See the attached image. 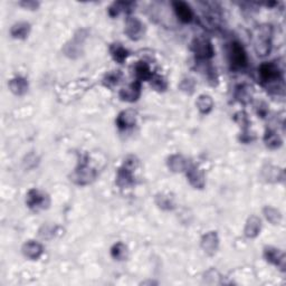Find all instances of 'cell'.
Wrapping results in <instances>:
<instances>
[{"label": "cell", "instance_id": "obj_31", "mask_svg": "<svg viewBox=\"0 0 286 286\" xmlns=\"http://www.w3.org/2000/svg\"><path fill=\"white\" fill-rule=\"evenodd\" d=\"M251 90L252 89H250L246 85H240L237 91H236V96H237V98H239L240 101L245 102L246 99H248V97L251 96Z\"/></svg>", "mask_w": 286, "mask_h": 286}, {"label": "cell", "instance_id": "obj_11", "mask_svg": "<svg viewBox=\"0 0 286 286\" xmlns=\"http://www.w3.org/2000/svg\"><path fill=\"white\" fill-rule=\"evenodd\" d=\"M200 245L206 254L214 255L219 246V238L216 231H209L202 236Z\"/></svg>", "mask_w": 286, "mask_h": 286}, {"label": "cell", "instance_id": "obj_5", "mask_svg": "<svg viewBox=\"0 0 286 286\" xmlns=\"http://www.w3.org/2000/svg\"><path fill=\"white\" fill-rule=\"evenodd\" d=\"M258 75L263 84H273L282 81V69L274 62H269L259 66Z\"/></svg>", "mask_w": 286, "mask_h": 286}, {"label": "cell", "instance_id": "obj_19", "mask_svg": "<svg viewBox=\"0 0 286 286\" xmlns=\"http://www.w3.org/2000/svg\"><path fill=\"white\" fill-rule=\"evenodd\" d=\"M9 89L15 95H24L28 91V82L22 76L14 77L9 82Z\"/></svg>", "mask_w": 286, "mask_h": 286}, {"label": "cell", "instance_id": "obj_2", "mask_svg": "<svg viewBox=\"0 0 286 286\" xmlns=\"http://www.w3.org/2000/svg\"><path fill=\"white\" fill-rule=\"evenodd\" d=\"M97 175L98 172L96 168L93 165L90 157L86 156L83 158V161L78 163L72 175H70V180L76 185L86 186L96 179Z\"/></svg>", "mask_w": 286, "mask_h": 286}, {"label": "cell", "instance_id": "obj_23", "mask_svg": "<svg viewBox=\"0 0 286 286\" xmlns=\"http://www.w3.org/2000/svg\"><path fill=\"white\" fill-rule=\"evenodd\" d=\"M110 52H111L112 57H113V60L115 62H118L119 64L124 63V61L127 60V57L128 55V52L122 46L121 44L111 45Z\"/></svg>", "mask_w": 286, "mask_h": 286}, {"label": "cell", "instance_id": "obj_28", "mask_svg": "<svg viewBox=\"0 0 286 286\" xmlns=\"http://www.w3.org/2000/svg\"><path fill=\"white\" fill-rule=\"evenodd\" d=\"M111 255L114 259L124 260L127 257V248L123 243H117L111 248Z\"/></svg>", "mask_w": 286, "mask_h": 286}, {"label": "cell", "instance_id": "obj_33", "mask_svg": "<svg viewBox=\"0 0 286 286\" xmlns=\"http://www.w3.org/2000/svg\"><path fill=\"white\" fill-rule=\"evenodd\" d=\"M180 88L182 91H185V92L191 93L193 92V89H194V82L193 80H191V78H185V80L181 82Z\"/></svg>", "mask_w": 286, "mask_h": 286}, {"label": "cell", "instance_id": "obj_7", "mask_svg": "<svg viewBox=\"0 0 286 286\" xmlns=\"http://www.w3.org/2000/svg\"><path fill=\"white\" fill-rule=\"evenodd\" d=\"M229 62L231 68L243 69L247 66V54L243 45L238 41H233L229 47Z\"/></svg>", "mask_w": 286, "mask_h": 286}, {"label": "cell", "instance_id": "obj_24", "mask_svg": "<svg viewBox=\"0 0 286 286\" xmlns=\"http://www.w3.org/2000/svg\"><path fill=\"white\" fill-rule=\"evenodd\" d=\"M196 104H197L198 110L200 111L202 114H208L209 112L213 110L214 101H213V98H211V96H209V95L202 94L197 98Z\"/></svg>", "mask_w": 286, "mask_h": 286}, {"label": "cell", "instance_id": "obj_8", "mask_svg": "<svg viewBox=\"0 0 286 286\" xmlns=\"http://www.w3.org/2000/svg\"><path fill=\"white\" fill-rule=\"evenodd\" d=\"M26 204L31 209L35 211H39L46 209L51 205V200L46 193L41 192L38 189H31L27 192Z\"/></svg>", "mask_w": 286, "mask_h": 286}, {"label": "cell", "instance_id": "obj_10", "mask_svg": "<svg viewBox=\"0 0 286 286\" xmlns=\"http://www.w3.org/2000/svg\"><path fill=\"white\" fill-rule=\"evenodd\" d=\"M264 256L267 262L275 265V266L281 268L282 271H284L286 259L283 251H281L279 248L275 247H266L264 251Z\"/></svg>", "mask_w": 286, "mask_h": 286}, {"label": "cell", "instance_id": "obj_34", "mask_svg": "<svg viewBox=\"0 0 286 286\" xmlns=\"http://www.w3.org/2000/svg\"><path fill=\"white\" fill-rule=\"evenodd\" d=\"M20 6L27 8V9L35 10V9H37V8H38L39 2L32 1V0H27V1H22V2H20Z\"/></svg>", "mask_w": 286, "mask_h": 286}, {"label": "cell", "instance_id": "obj_26", "mask_svg": "<svg viewBox=\"0 0 286 286\" xmlns=\"http://www.w3.org/2000/svg\"><path fill=\"white\" fill-rule=\"evenodd\" d=\"M264 141L269 149H277L282 146V140L280 135L276 132L271 130L266 132V134L264 136Z\"/></svg>", "mask_w": 286, "mask_h": 286}, {"label": "cell", "instance_id": "obj_21", "mask_svg": "<svg viewBox=\"0 0 286 286\" xmlns=\"http://www.w3.org/2000/svg\"><path fill=\"white\" fill-rule=\"evenodd\" d=\"M168 167L173 172H181L187 169L188 163L182 156L173 155L168 159Z\"/></svg>", "mask_w": 286, "mask_h": 286}, {"label": "cell", "instance_id": "obj_14", "mask_svg": "<svg viewBox=\"0 0 286 286\" xmlns=\"http://www.w3.org/2000/svg\"><path fill=\"white\" fill-rule=\"evenodd\" d=\"M120 97L127 102H135L141 95V83L136 81L120 91Z\"/></svg>", "mask_w": 286, "mask_h": 286}, {"label": "cell", "instance_id": "obj_9", "mask_svg": "<svg viewBox=\"0 0 286 286\" xmlns=\"http://www.w3.org/2000/svg\"><path fill=\"white\" fill-rule=\"evenodd\" d=\"M124 32L132 40H139L144 35V25L135 17H128L126 23Z\"/></svg>", "mask_w": 286, "mask_h": 286}, {"label": "cell", "instance_id": "obj_30", "mask_svg": "<svg viewBox=\"0 0 286 286\" xmlns=\"http://www.w3.org/2000/svg\"><path fill=\"white\" fill-rule=\"evenodd\" d=\"M157 204H158L160 208L162 209H171L173 206L172 199L169 196H164V194H159V196L157 197Z\"/></svg>", "mask_w": 286, "mask_h": 286}, {"label": "cell", "instance_id": "obj_15", "mask_svg": "<svg viewBox=\"0 0 286 286\" xmlns=\"http://www.w3.org/2000/svg\"><path fill=\"white\" fill-rule=\"evenodd\" d=\"M136 117L135 112L132 110H127L121 112L117 118V126L120 130H127L128 127L135 126Z\"/></svg>", "mask_w": 286, "mask_h": 286}, {"label": "cell", "instance_id": "obj_13", "mask_svg": "<svg viewBox=\"0 0 286 286\" xmlns=\"http://www.w3.org/2000/svg\"><path fill=\"white\" fill-rule=\"evenodd\" d=\"M172 6L173 9H175L177 17L180 22L185 24L191 22L193 18V12L188 3H186L184 1H175L172 2Z\"/></svg>", "mask_w": 286, "mask_h": 286}, {"label": "cell", "instance_id": "obj_1", "mask_svg": "<svg viewBox=\"0 0 286 286\" xmlns=\"http://www.w3.org/2000/svg\"><path fill=\"white\" fill-rule=\"evenodd\" d=\"M273 28L271 25H260L253 32V43L258 56H266L272 48Z\"/></svg>", "mask_w": 286, "mask_h": 286}, {"label": "cell", "instance_id": "obj_20", "mask_svg": "<svg viewBox=\"0 0 286 286\" xmlns=\"http://www.w3.org/2000/svg\"><path fill=\"white\" fill-rule=\"evenodd\" d=\"M30 32H31V25L25 22L15 24L10 30L11 36L16 39L27 38L28 35H30Z\"/></svg>", "mask_w": 286, "mask_h": 286}, {"label": "cell", "instance_id": "obj_27", "mask_svg": "<svg viewBox=\"0 0 286 286\" xmlns=\"http://www.w3.org/2000/svg\"><path fill=\"white\" fill-rule=\"evenodd\" d=\"M133 6V2H124V1H118L114 2L113 5L110 7L109 14L111 17H115L120 14V11H131V7Z\"/></svg>", "mask_w": 286, "mask_h": 286}, {"label": "cell", "instance_id": "obj_12", "mask_svg": "<svg viewBox=\"0 0 286 286\" xmlns=\"http://www.w3.org/2000/svg\"><path fill=\"white\" fill-rule=\"evenodd\" d=\"M186 170H187V178L192 187L196 189H202L205 187V175L200 169L196 165H189Z\"/></svg>", "mask_w": 286, "mask_h": 286}, {"label": "cell", "instance_id": "obj_3", "mask_svg": "<svg viewBox=\"0 0 286 286\" xmlns=\"http://www.w3.org/2000/svg\"><path fill=\"white\" fill-rule=\"evenodd\" d=\"M136 160L134 158H127L121 168L118 170L117 185L120 188H130L135 184L134 169L136 167Z\"/></svg>", "mask_w": 286, "mask_h": 286}, {"label": "cell", "instance_id": "obj_16", "mask_svg": "<svg viewBox=\"0 0 286 286\" xmlns=\"http://www.w3.org/2000/svg\"><path fill=\"white\" fill-rule=\"evenodd\" d=\"M44 252L43 246L35 240H30L23 246V254L30 259H38Z\"/></svg>", "mask_w": 286, "mask_h": 286}, {"label": "cell", "instance_id": "obj_6", "mask_svg": "<svg viewBox=\"0 0 286 286\" xmlns=\"http://www.w3.org/2000/svg\"><path fill=\"white\" fill-rule=\"evenodd\" d=\"M191 49L198 60L207 61L215 55V51L211 41L206 37H197L191 44Z\"/></svg>", "mask_w": 286, "mask_h": 286}, {"label": "cell", "instance_id": "obj_17", "mask_svg": "<svg viewBox=\"0 0 286 286\" xmlns=\"http://www.w3.org/2000/svg\"><path fill=\"white\" fill-rule=\"evenodd\" d=\"M262 176L266 181L268 182H279L284 180V171L283 169L273 167V165H266L263 168Z\"/></svg>", "mask_w": 286, "mask_h": 286}, {"label": "cell", "instance_id": "obj_25", "mask_svg": "<svg viewBox=\"0 0 286 286\" xmlns=\"http://www.w3.org/2000/svg\"><path fill=\"white\" fill-rule=\"evenodd\" d=\"M264 216L267 221L273 223V225H279V223L282 222V215L280 213V210H277L273 207H265L264 208Z\"/></svg>", "mask_w": 286, "mask_h": 286}, {"label": "cell", "instance_id": "obj_22", "mask_svg": "<svg viewBox=\"0 0 286 286\" xmlns=\"http://www.w3.org/2000/svg\"><path fill=\"white\" fill-rule=\"evenodd\" d=\"M135 75L140 81H151L153 77V73L151 72L150 66L146 62H138L134 67Z\"/></svg>", "mask_w": 286, "mask_h": 286}, {"label": "cell", "instance_id": "obj_32", "mask_svg": "<svg viewBox=\"0 0 286 286\" xmlns=\"http://www.w3.org/2000/svg\"><path fill=\"white\" fill-rule=\"evenodd\" d=\"M151 85L158 91H164L167 89V82L161 76H153L151 80Z\"/></svg>", "mask_w": 286, "mask_h": 286}, {"label": "cell", "instance_id": "obj_4", "mask_svg": "<svg viewBox=\"0 0 286 286\" xmlns=\"http://www.w3.org/2000/svg\"><path fill=\"white\" fill-rule=\"evenodd\" d=\"M86 38H88V31L80 30L76 32V34L73 36V38L68 43H66L65 46L63 47L64 55L72 60L78 59L83 54V47H84Z\"/></svg>", "mask_w": 286, "mask_h": 286}, {"label": "cell", "instance_id": "obj_29", "mask_svg": "<svg viewBox=\"0 0 286 286\" xmlns=\"http://www.w3.org/2000/svg\"><path fill=\"white\" fill-rule=\"evenodd\" d=\"M121 77H122V74L120 73V70H117V72H110V73L106 74L103 82H104V84L106 86L112 88V86L118 84L120 80H121Z\"/></svg>", "mask_w": 286, "mask_h": 286}, {"label": "cell", "instance_id": "obj_18", "mask_svg": "<svg viewBox=\"0 0 286 286\" xmlns=\"http://www.w3.org/2000/svg\"><path fill=\"white\" fill-rule=\"evenodd\" d=\"M260 228H262V222H260V219L256 216H251L246 222L244 233H245V236L248 238H255L258 236Z\"/></svg>", "mask_w": 286, "mask_h": 286}]
</instances>
